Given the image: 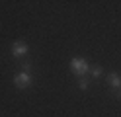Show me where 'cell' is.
I'll return each instance as SVG.
<instances>
[{
	"label": "cell",
	"instance_id": "6da1fadb",
	"mask_svg": "<svg viewBox=\"0 0 121 117\" xmlns=\"http://www.w3.org/2000/svg\"><path fill=\"white\" fill-rule=\"evenodd\" d=\"M70 70L76 76H84V74L90 72V65H88L84 59H72L70 61Z\"/></svg>",
	"mask_w": 121,
	"mask_h": 117
},
{
	"label": "cell",
	"instance_id": "7a4b0ae2",
	"mask_svg": "<svg viewBox=\"0 0 121 117\" xmlns=\"http://www.w3.org/2000/svg\"><path fill=\"white\" fill-rule=\"evenodd\" d=\"M27 51H29L27 43H24V41H14V43H12V55H14V59L26 57Z\"/></svg>",
	"mask_w": 121,
	"mask_h": 117
},
{
	"label": "cell",
	"instance_id": "3957f363",
	"mask_svg": "<svg viewBox=\"0 0 121 117\" xmlns=\"http://www.w3.org/2000/svg\"><path fill=\"white\" fill-rule=\"evenodd\" d=\"M14 84L18 86V88H27V86H31V74L29 72H20L14 76Z\"/></svg>",
	"mask_w": 121,
	"mask_h": 117
},
{
	"label": "cell",
	"instance_id": "277c9868",
	"mask_svg": "<svg viewBox=\"0 0 121 117\" xmlns=\"http://www.w3.org/2000/svg\"><path fill=\"white\" fill-rule=\"evenodd\" d=\"M108 80H109V84H111L115 90H119V88H121V76H119L117 72H111V74L108 76Z\"/></svg>",
	"mask_w": 121,
	"mask_h": 117
},
{
	"label": "cell",
	"instance_id": "5b68a950",
	"mask_svg": "<svg viewBox=\"0 0 121 117\" xmlns=\"http://www.w3.org/2000/svg\"><path fill=\"white\" fill-rule=\"evenodd\" d=\"M92 74H94L96 78H98V76H102V66H94V68H92Z\"/></svg>",
	"mask_w": 121,
	"mask_h": 117
},
{
	"label": "cell",
	"instance_id": "8992f818",
	"mask_svg": "<svg viewBox=\"0 0 121 117\" xmlns=\"http://www.w3.org/2000/svg\"><path fill=\"white\" fill-rule=\"evenodd\" d=\"M78 86H80L82 90H86V88H88V80H86V78H80V82H78Z\"/></svg>",
	"mask_w": 121,
	"mask_h": 117
},
{
	"label": "cell",
	"instance_id": "52a82bcc",
	"mask_svg": "<svg viewBox=\"0 0 121 117\" xmlns=\"http://www.w3.org/2000/svg\"><path fill=\"white\" fill-rule=\"evenodd\" d=\"M115 96H117V98H121V88H119V90H115Z\"/></svg>",
	"mask_w": 121,
	"mask_h": 117
}]
</instances>
